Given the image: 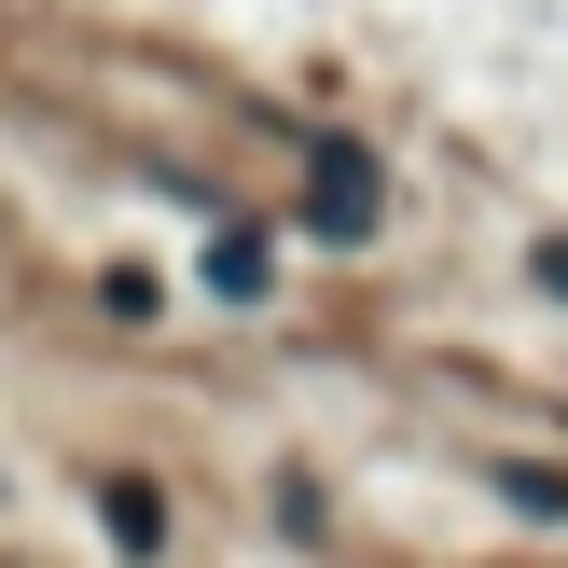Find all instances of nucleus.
<instances>
[{
  "label": "nucleus",
  "instance_id": "1",
  "mask_svg": "<svg viewBox=\"0 0 568 568\" xmlns=\"http://www.w3.org/2000/svg\"><path fill=\"white\" fill-rule=\"evenodd\" d=\"M305 222H320V236H361V222H375V181H361V166H320V209Z\"/></svg>",
  "mask_w": 568,
  "mask_h": 568
},
{
  "label": "nucleus",
  "instance_id": "2",
  "mask_svg": "<svg viewBox=\"0 0 568 568\" xmlns=\"http://www.w3.org/2000/svg\"><path fill=\"white\" fill-rule=\"evenodd\" d=\"M111 541H125V555H153V541H166V514H153V486H111Z\"/></svg>",
  "mask_w": 568,
  "mask_h": 568
},
{
  "label": "nucleus",
  "instance_id": "3",
  "mask_svg": "<svg viewBox=\"0 0 568 568\" xmlns=\"http://www.w3.org/2000/svg\"><path fill=\"white\" fill-rule=\"evenodd\" d=\"M541 277H555V292H568V236H555V250H541Z\"/></svg>",
  "mask_w": 568,
  "mask_h": 568
}]
</instances>
